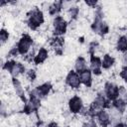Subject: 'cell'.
Wrapping results in <instances>:
<instances>
[{"mask_svg":"<svg viewBox=\"0 0 127 127\" xmlns=\"http://www.w3.org/2000/svg\"><path fill=\"white\" fill-rule=\"evenodd\" d=\"M11 84H12V87H13L16 95L20 98H24L26 91H25V87H24L22 81L19 78H12Z\"/></svg>","mask_w":127,"mask_h":127,"instance_id":"13","label":"cell"},{"mask_svg":"<svg viewBox=\"0 0 127 127\" xmlns=\"http://www.w3.org/2000/svg\"><path fill=\"white\" fill-rule=\"evenodd\" d=\"M9 38H10L9 32H8L6 29L2 28L1 31H0V43H1V45H2V46L5 45V44L9 41Z\"/></svg>","mask_w":127,"mask_h":127,"instance_id":"22","label":"cell"},{"mask_svg":"<svg viewBox=\"0 0 127 127\" xmlns=\"http://www.w3.org/2000/svg\"><path fill=\"white\" fill-rule=\"evenodd\" d=\"M121 60H122L123 64H125V65H127V53H124L121 56Z\"/></svg>","mask_w":127,"mask_h":127,"instance_id":"28","label":"cell"},{"mask_svg":"<svg viewBox=\"0 0 127 127\" xmlns=\"http://www.w3.org/2000/svg\"><path fill=\"white\" fill-rule=\"evenodd\" d=\"M84 3H85V5H87L90 8H96L97 7V4H98L97 1H90V0H87Z\"/></svg>","mask_w":127,"mask_h":127,"instance_id":"27","label":"cell"},{"mask_svg":"<svg viewBox=\"0 0 127 127\" xmlns=\"http://www.w3.org/2000/svg\"><path fill=\"white\" fill-rule=\"evenodd\" d=\"M107 127H117V126H114V125H111V124H110V125H108Z\"/></svg>","mask_w":127,"mask_h":127,"instance_id":"32","label":"cell"},{"mask_svg":"<svg viewBox=\"0 0 127 127\" xmlns=\"http://www.w3.org/2000/svg\"><path fill=\"white\" fill-rule=\"evenodd\" d=\"M45 23V16L42 9L38 7H34L30 9L27 13V26L33 30L36 31L39 29L43 24Z\"/></svg>","mask_w":127,"mask_h":127,"instance_id":"1","label":"cell"},{"mask_svg":"<svg viewBox=\"0 0 127 127\" xmlns=\"http://www.w3.org/2000/svg\"><path fill=\"white\" fill-rule=\"evenodd\" d=\"M41 107V100L40 99H36V98H29V100L25 103L24 105V112L26 113H33L35 111H37L39 108Z\"/></svg>","mask_w":127,"mask_h":127,"instance_id":"11","label":"cell"},{"mask_svg":"<svg viewBox=\"0 0 127 127\" xmlns=\"http://www.w3.org/2000/svg\"><path fill=\"white\" fill-rule=\"evenodd\" d=\"M115 48L118 52H120L122 54L127 53V37L125 35L118 36L116 43H115Z\"/></svg>","mask_w":127,"mask_h":127,"instance_id":"16","label":"cell"},{"mask_svg":"<svg viewBox=\"0 0 127 127\" xmlns=\"http://www.w3.org/2000/svg\"><path fill=\"white\" fill-rule=\"evenodd\" d=\"M79 12H80L79 7L76 4V5L71 6L67 10H65V15L67 16V18H68L69 21H71V20H77V17L79 15Z\"/></svg>","mask_w":127,"mask_h":127,"instance_id":"18","label":"cell"},{"mask_svg":"<svg viewBox=\"0 0 127 127\" xmlns=\"http://www.w3.org/2000/svg\"><path fill=\"white\" fill-rule=\"evenodd\" d=\"M33 46H34V41L29 34L22 35V37L19 39V41L16 44L18 53L21 56H27L31 51V49L33 48Z\"/></svg>","mask_w":127,"mask_h":127,"instance_id":"3","label":"cell"},{"mask_svg":"<svg viewBox=\"0 0 127 127\" xmlns=\"http://www.w3.org/2000/svg\"><path fill=\"white\" fill-rule=\"evenodd\" d=\"M46 127H61L58 123H56V122H51V123H49Z\"/></svg>","mask_w":127,"mask_h":127,"instance_id":"29","label":"cell"},{"mask_svg":"<svg viewBox=\"0 0 127 127\" xmlns=\"http://www.w3.org/2000/svg\"><path fill=\"white\" fill-rule=\"evenodd\" d=\"M63 10V1H55L51 4L50 6V9L48 11V13L51 15V16H59L61 11Z\"/></svg>","mask_w":127,"mask_h":127,"instance_id":"17","label":"cell"},{"mask_svg":"<svg viewBox=\"0 0 127 127\" xmlns=\"http://www.w3.org/2000/svg\"><path fill=\"white\" fill-rule=\"evenodd\" d=\"M48 58H49V51L45 47H40L33 59V62L35 64H41L45 63Z\"/></svg>","mask_w":127,"mask_h":127,"instance_id":"12","label":"cell"},{"mask_svg":"<svg viewBox=\"0 0 127 127\" xmlns=\"http://www.w3.org/2000/svg\"><path fill=\"white\" fill-rule=\"evenodd\" d=\"M52 26H53V34L56 37H61L63 36L67 28H68V23L66 21V19L61 15L54 17L53 22H52Z\"/></svg>","mask_w":127,"mask_h":127,"instance_id":"4","label":"cell"},{"mask_svg":"<svg viewBox=\"0 0 127 127\" xmlns=\"http://www.w3.org/2000/svg\"><path fill=\"white\" fill-rule=\"evenodd\" d=\"M80 127H92V126H91V125H90L88 122H84V123H83V124H82Z\"/></svg>","mask_w":127,"mask_h":127,"instance_id":"30","label":"cell"},{"mask_svg":"<svg viewBox=\"0 0 127 127\" xmlns=\"http://www.w3.org/2000/svg\"><path fill=\"white\" fill-rule=\"evenodd\" d=\"M65 84L71 89H78L81 86L79 73L75 70H70L65 76Z\"/></svg>","mask_w":127,"mask_h":127,"instance_id":"7","label":"cell"},{"mask_svg":"<svg viewBox=\"0 0 127 127\" xmlns=\"http://www.w3.org/2000/svg\"><path fill=\"white\" fill-rule=\"evenodd\" d=\"M1 65H2V69L7 71L12 76V78H18L20 75L26 73L27 71L24 64L13 60H7L5 63H3L2 61Z\"/></svg>","mask_w":127,"mask_h":127,"instance_id":"2","label":"cell"},{"mask_svg":"<svg viewBox=\"0 0 127 127\" xmlns=\"http://www.w3.org/2000/svg\"><path fill=\"white\" fill-rule=\"evenodd\" d=\"M101 92L106 96V98L110 101H113L118 98V93H119V85L115 83L114 81H106L102 87Z\"/></svg>","mask_w":127,"mask_h":127,"instance_id":"6","label":"cell"},{"mask_svg":"<svg viewBox=\"0 0 127 127\" xmlns=\"http://www.w3.org/2000/svg\"><path fill=\"white\" fill-rule=\"evenodd\" d=\"M94 119L98 127H107L108 125H110V115L107 109H103L99 111L94 116Z\"/></svg>","mask_w":127,"mask_h":127,"instance_id":"9","label":"cell"},{"mask_svg":"<svg viewBox=\"0 0 127 127\" xmlns=\"http://www.w3.org/2000/svg\"><path fill=\"white\" fill-rule=\"evenodd\" d=\"M118 98L127 102V87L125 86H119V93H118Z\"/></svg>","mask_w":127,"mask_h":127,"instance_id":"23","label":"cell"},{"mask_svg":"<svg viewBox=\"0 0 127 127\" xmlns=\"http://www.w3.org/2000/svg\"><path fill=\"white\" fill-rule=\"evenodd\" d=\"M88 68L92 71L93 74L99 75L102 70L101 58L98 57L97 55H91L89 57V61H88Z\"/></svg>","mask_w":127,"mask_h":127,"instance_id":"8","label":"cell"},{"mask_svg":"<svg viewBox=\"0 0 127 127\" xmlns=\"http://www.w3.org/2000/svg\"><path fill=\"white\" fill-rule=\"evenodd\" d=\"M99 49H100V46H99L97 41H92L88 44V52H89L90 56L91 55H96V53Z\"/></svg>","mask_w":127,"mask_h":127,"instance_id":"21","label":"cell"},{"mask_svg":"<svg viewBox=\"0 0 127 127\" xmlns=\"http://www.w3.org/2000/svg\"><path fill=\"white\" fill-rule=\"evenodd\" d=\"M117 127H126L124 124H121V125H119V126H117Z\"/></svg>","mask_w":127,"mask_h":127,"instance_id":"31","label":"cell"},{"mask_svg":"<svg viewBox=\"0 0 127 127\" xmlns=\"http://www.w3.org/2000/svg\"><path fill=\"white\" fill-rule=\"evenodd\" d=\"M73 67H74V70L79 73L85 69H88V62L86 61L85 58L79 56L75 59V61L73 63Z\"/></svg>","mask_w":127,"mask_h":127,"instance_id":"14","label":"cell"},{"mask_svg":"<svg viewBox=\"0 0 127 127\" xmlns=\"http://www.w3.org/2000/svg\"><path fill=\"white\" fill-rule=\"evenodd\" d=\"M37 87H38L39 92H40V94H41V97H42V99H43V98H45L46 96H48V95L50 94V92H51L53 86H52V84H51L50 82H44V83L40 84V85L37 86Z\"/></svg>","mask_w":127,"mask_h":127,"instance_id":"19","label":"cell"},{"mask_svg":"<svg viewBox=\"0 0 127 127\" xmlns=\"http://www.w3.org/2000/svg\"><path fill=\"white\" fill-rule=\"evenodd\" d=\"M119 76L121 77V79H123V81L125 83H127V65H123L121 70H120V73H119Z\"/></svg>","mask_w":127,"mask_h":127,"instance_id":"24","label":"cell"},{"mask_svg":"<svg viewBox=\"0 0 127 127\" xmlns=\"http://www.w3.org/2000/svg\"><path fill=\"white\" fill-rule=\"evenodd\" d=\"M67 108H68L69 113H71V114L82 113V111L85 108L83 99L79 95H76V94L72 95L67 100Z\"/></svg>","mask_w":127,"mask_h":127,"instance_id":"5","label":"cell"},{"mask_svg":"<svg viewBox=\"0 0 127 127\" xmlns=\"http://www.w3.org/2000/svg\"><path fill=\"white\" fill-rule=\"evenodd\" d=\"M0 112H1L2 117H4L6 114H8V105H6V103H5L4 101H2V103H1Z\"/></svg>","mask_w":127,"mask_h":127,"instance_id":"25","label":"cell"},{"mask_svg":"<svg viewBox=\"0 0 127 127\" xmlns=\"http://www.w3.org/2000/svg\"><path fill=\"white\" fill-rule=\"evenodd\" d=\"M79 78H80L81 85H84L86 88L92 86V84H93V73L89 68L79 72Z\"/></svg>","mask_w":127,"mask_h":127,"instance_id":"10","label":"cell"},{"mask_svg":"<svg viewBox=\"0 0 127 127\" xmlns=\"http://www.w3.org/2000/svg\"><path fill=\"white\" fill-rule=\"evenodd\" d=\"M77 26H78V25H77V20H71V21L68 22V28H69L70 30L76 29Z\"/></svg>","mask_w":127,"mask_h":127,"instance_id":"26","label":"cell"},{"mask_svg":"<svg viewBox=\"0 0 127 127\" xmlns=\"http://www.w3.org/2000/svg\"><path fill=\"white\" fill-rule=\"evenodd\" d=\"M101 62H102V69L108 70L114 66L115 58L110 54H104L101 58Z\"/></svg>","mask_w":127,"mask_h":127,"instance_id":"15","label":"cell"},{"mask_svg":"<svg viewBox=\"0 0 127 127\" xmlns=\"http://www.w3.org/2000/svg\"><path fill=\"white\" fill-rule=\"evenodd\" d=\"M111 104H112L114 107H116L117 109H119L121 112H123V113H126V112H127V102H125V101H123V100L117 98V99L113 100Z\"/></svg>","mask_w":127,"mask_h":127,"instance_id":"20","label":"cell"}]
</instances>
